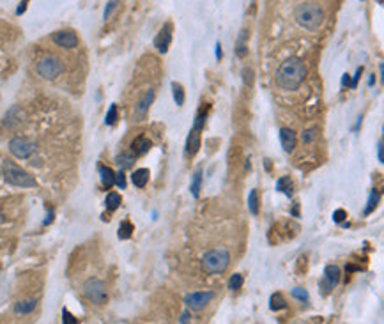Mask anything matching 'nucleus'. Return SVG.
<instances>
[{
    "label": "nucleus",
    "instance_id": "obj_1",
    "mask_svg": "<svg viewBox=\"0 0 384 324\" xmlns=\"http://www.w3.org/2000/svg\"><path fill=\"white\" fill-rule=\"evenodd\" d=\"M307 76V66L299 57L284 60L276 69V83L284 90H298Z\"/></svg>",
    "mask_w": 384,
    "mask_h": 324
},
{
    "label": "nucleus",
    "instance_id": "obj_2",
    "mask_svg": "<svg viewBox=\"0 0 384 324\" xmlns=\"http://www.w3.org/2000/svg\"><path fill=\"white\" fill-rule=\"evenodd\" d=\"M294 18L301 27L308 30H317L324 20V9L317 2H303L296 7Z\"/></svg>",
    "mask_w": 384,
    "mask_h": 324
},
{
    "label": "nucleus",
    "instance_id": "obj_3",
    "mask_svg": "<svg viewBox=\"0 0 384 324\" xmlns=\"http://www.w3.org/2000/svg\"><path fill=\"white\" fill-rule=\"evenodd\" d=\"M2 176H4V181L11 186H18V188H35L37 183L35 179L27 172L23 168L16 165L14 161L5 160L2 163Z\"/></svg>",
    "mask_w": 384,
    "mask_h": 324
},
{
    "label": "nucleus",
    "instance_id": "obj_4",
    "mask_svg": "<svg viewBox=\"0 0 384 324\" xmlns=\"http://www.w3.org/2000/svg\"><path fill=\"white\" fill-rule=\"evenodd\" d=\"M230 254L227 248H213L202 257V268L207 275H221L229 268Z\"/></svg>",
    "mask_w": 384,
    "mask_h": 324
},
{
    "label": "nucleus",
    "instance_id": "obj_5",
    "mask_svg": "<svg viewBox=\"0 0 384 324\" xmlns=\"http://www.w3.org/2000/svg\"><path fill=\"white\" fill-rule=\"evenodd\" d=\"M35 71L41 78L44 80H55L57 76L64 73V62L55 55H44L35 64Z\"/></svg>",
    "mask_w": 384,
    "mask_h": 324
},
{
    "label": "nucleus",
    "instance_id": "obj_6",
    "mask_svg": "<svg viewBox=\"0 0 384 324\" xmlns=\"http://www.w3.org/2000/svg\"><path fill=\"white\" fill-rule=\"evenodd\" d=\"M83 294L87 296V300L92 301L94 305H103L108 300V291L103 280L92 277L87 278V282L83 284Z\"/></svg>",
    "mask_w": 384,
    "mask_h": 324
},
{
    "label": "nucleus",
    "instance_id": "obj_7",
    "mask_svg": "<svg viewBox=\"0 0 384 324\" xmlns=\"http://www.w3.org/2000/svg\"><path fill=\"white\" fill-rule=\"evenodd\" d=\"M9 151H11L12 156L25 160V158H30L37 151V145H35V142L28 140V138L14 137L9 140Z\"/></svg>",
    "mask_w": 384,
    "mask_h": 324
},
{
    "label": "nucleus",
    "instance_id": "obj_8",
    "mask_svg": "<svg viewBox=\"0 0 384 324\" xmlns=\"http://www.w3.org/2000/svg\"><path fill=\"white\" fill-rule=\"evenodd\" d=\"M213 300H214L213 291H195V293H188L186 296H184V303H186V307L191 310H202Z\"/></svg>",
    "mask_w": 384,
    "mask_h": 324
},
{
    "label": "nucleus",
    "instance_id": "obj_9",
    "mask_svg": "<svg viewBox=\"0 0 384 324\" xmlns=\"http://www.w3.org/2000/svg\"><path fill=\"white\" fill-rule=\"evenodd\" d=\"M340 277H342V271H340L338 266H335V264L326 266V270H324V277H322V280L319 282L322 293L324 294L331 293V291H333L335 287L338 285V282H340Z\"/></svg>",
    "mask_w": 384,
    "mask_h": 324
},
{
    "label": "nucleus",
    "instance_id": "obj_10",
    "mask_svg": "<svg viewBox=\"0 0 384 324\" xmlns=\"http://www.w3.org/2000/svg\"><path fill=\"white\" fill-rule=\"evenodd\" d=\"M156 98V92L152 89H149L147 92L142 96V98L138 99V103L135 105V119L136 121H144L145 115H147L149 108H151L152 101H154Z\"/></svg>",
    "mask_w": 384,
    "mask_h": 324
},
{
    "label": "nucleus",
    "instance_id": "obj_11",
    "mask_svg": "<svg viewBox=\"0 0 384 324\" xmlns=\"http://www.w3.org/2000/svg\"><path fill=\"white\" fill-rule=\"evenodd\" d=\"M170 43H172V25L167 23L154 37V46L159 53H167L168 48H170Z\"/></svg>",
    "mask_w": 384,
    "mask_h": 324
},
{
    "label": "nucleus",
    "instance_id": "obj_12",
    "mask_svg": "<svg viewBox=\"0 0 384 324\" xmlns=\"http://www.w3.org/2000/svg\"><path fill=\"white\" fill-rule=\"evenodd\" d=\"M53 43L58 44L60 48H76L78 46V35L73 30H60L53 34Z\"/></svg>",
    "mask_w": 384,
    "mask_h": 324
},
{
    "label": "nucleus",
    "instance_id": "obj_13",
    "mask_svg": "<svg viewBox=\"0 0 384 324\" xmlns=\"http://www.w3.org/2000/svg\"><path fill=\"white\" fill-rule=\"evenodd\" d=\"M200 133L195 131V129H191L190 135H188L186 138V145H184V156L186 158H193L195 154L198 152V149H200Z\"/></svg>",
    "mask_w": 384,
    "mask_h": 324
},
{
    "label": "nucleus",
    "instance_id": "obj_14",
    "mask_svg": "<svg viewBox=\"0 0 384 324\" xmlns=\"http://www.w3.org/2000/svg\"><path fill=\"white\" fill-rule=\"evenodd\" d=\"M280 142H282V147H284L285 152H292L296 147V142H298V137L291 128H282L280 129Z\"/></svg>",
    "mask_w": 384,
    "mask_h": 324
},
{
    "label": "nucleus",
    "instance_id": "obj_15",
    "mask_svg": "<svg viewBox=\"0 0 384 324\" xmlns=\"http://www.w3.org/2000/svg\"><path fill=\"white\" fill-rule=\"evenodd\" d=\"M152 147V142L149 140L147 137H138L133 140L131 144V154L133 156H144V154H147L149 151H151Z\"/></svg>",
    "mask_w": 384,
    "mask_h": 324
},
{
    "label": "nucleus",
    "instance_id": "obj_16",
    "mask_svg": "<svg viewBox=\"0 0 384 324\" xmlns=\"http://www.w3.org/2000/svg\"><path fill=\"white\" fill-rule=\"evenodd\" d=\"M99 177H101V184L110 190V188L115 184V172H113L112 168L106 167V165H99Z\"/></svg>",
    "mask_w": 384,
    "mask_h": 324
},
{
    "label": "nucleus",
    "instance_id": "obj_17",
    "mask_svg": "<svg viewBox=\"0 0 384 324\" xmlns=\"http://www.w3.org/2000/svg\"><path fill=\"white\" fill-rule=\"evenodd\" d=\"M35 307H37V300H23V301H18V303L14 305V314H18V316H28V314H32L35 310Z\"/></svg>",
    "mask_w": 384,
    "mask_h": 324
},
{
    "label": "nucleus",
    "instance_id": "obj_18",
    "mask_svg": "<svg viewBox=\"0 0 384 324\" xmlns=\"http://www.w3.org/2000/svg\"><path fill=\"white\" fill-rule=\"evenodd\" d=\"M149 176H151V174H149L147 168H138V170H135V172L131 174V181L136 188H144L149 181Z\"/></svg>",
    "mask_w": 384,
    "mask_h": 324
},
{
    "label": "nucleus",
    "instance_id": "obj_19",
    "mask_svg": "<svg viewBox=\"0 0 384 324\" xmlns=\"http://www.w3.org/2000/svg\"><path fill=\"white\" fill-rule=\"evenodd\" d=\"M294 188V184H292V179L289 176H284V177H280L278 181H276V192H282V193H285L287 197H291L292 195V190Z\"/></svg>",
    "mask_w": 384,
    "mask_h": 324
},
{
    "label": "nucleus",
    "instance_id": "obj_20",
    "mask_svg": "<svg viewBox=\"0 0 384 324\" xmlns=\"http://www.w3.org/2000/svg\"><path fill=\"white\" fill-rule=\"evenodd\" d=\"M269 309H271L273 312L284 310V309H287V301H285V298L280 293H275L271 298H269Z\"/></svg>",
    "mask_w": 384,
    "mask_h": 324
},
{
    "label": "nucleus",
    "instance_id": "obj_21",
    "mask_svg": "<svg viewBox=\"0 0 384 324\" xmlns=\"http://www.w3.org/2000/svg\"><path fill=\"white\" fill-rule=\"evenodd\" d=\"M200 188H202V168H198L197 172L193 174V179H191V186H190V192L195 199H198V195H200Z\"/></svg>",
    "mask_w": 384,
    "mask_h": 324
},
{
    "label": "nucleus",
    "instance_id": "obj_22",
    "mask_svg": "<svg viewBox=\"0 0 384 324\" xmlns=\"http://www.w3.org/2000/svg\"><path fill=\"white\" fill-rule=\"evenodd\" d=\"M172 94H174V101L177 106H183L184 105V99H186V96H184V89L181 83L177 82H172Z\"/></svg>",
    "mask_w": 384,
    "mask_h": 324
},
{
    "label": "nucleus",
    "instance_id": "obj_23",
    "mask_svg": "<svg viewBox=\"0 0 384 324\" xmlns=\"http://www.w3.org/2000/svg\"><path fill=\"white\" fill-rule=\"evenodd\" d=\"M379 197H381V193L377 192V190H372V192H370L369 200H367V207H365V215L367 216L372 215V213L376 211L377 204H379Z\"/></svg>",
    "mask_w": 384,
    "mask_h": 324
},
{
    "label": "nucleus",
    "instance_id": "obj_24",
    "mask_svg": "<svg viewBox=\"0 0 384 324\" xmlns=\"http://www.w3.org/2000/svg\"><path fill=\"white\" fill-rule=\"evenodd\" d=\"M120 202H122V199H120V195L119 193H115V192H110L108 195H106V199H105V206H106L108 211H115L117 207L120 206Z\"/></svg>",
    "mask_w": 384,
    "mask_h": 324
},
{
    "label": "nucleus",
    "instance_id": "obj_25",
    "mask_svg": "<svg viewBox=\"0 0 384 324\" xmlns=\"http://www.w3.org/2000/svg\"><path fill=\"white\" fill-rule=\"evenodd\" d=\"M246 39H248V30L243 28V30L239 32V37H237V55H239V57H245L246 51H248L246 50V48H248L246 46Z\"/></svg>",
    "mask_w": 384,
    "mask_h": 324
},
{
    "label": "nucleus",
    "instance_id": "obj_26",
    "mask_svg": "<svg viewBox=\"0 0 384 324\" xmlns=\"http://www.w3.org/2000/svg\"><path fill=\"white\" fill-rule=\"evenodd\" d=\"M206 119H207V110L206 108H200L197 112V117H195L193 128H191V129H195V131L200 133L202 129L206 128Z\"/></svg>",
    "mask_w": 384,
    "mask_h": 324
},
{
    "label": "nucleus",
    "instance_id": "obj_27",
    "mask_svg": "<svg viewBox=\"0 0 384 324\" xmlns=\"http://www.w3.org/2000/svg\"><path fill=\"white\" fill-rule=\"evenodd\" d=\"M115 161L119 163L120 170H124V168L133 167V163H135V156L129 154V152H122V154H119V156L115 158Z\"/></svg>",
    "mask_w": 384,
    "mask_h": 324
},
{
    "label": "nucleus",
    "instance_id": "obj_28",
    "mask_svg": "<svg viewBox=\"0 0 384 324\" xmlns=\"http://www.w3.org/2000/svg\"><path fill=\"white\" fill-rule=\"evenodd\" d=\"M259 193H257V190H252L248 195V211L252 213L253 216L259 215Z\"/></svg>",
    "mask_w": 384,
    "mask_h": 324
},
{
    "label": "nucleus",
    "instance_id": "obj_29",
    "mask_svg": "<svg viewBox=\"0 0 384 324\" xmlns=\"http://www.w3.org/2000/svg\"><path fill=\"white\" fill-rule=\"evenodd\" d=\"M133 231H135V227H133L131 222H128V220H124V222H120L119 225V239H129L133 234Z\"/></svg>",
    "mask_w": 384,
    "mask_h": 324
},
{
    "label": "nucleus",
    "instance_id": "obj_30",
    "mask_svg": "<svg viewBox=\"0 0 384 324\" xmlns=\"http://www.w3.org/2000/svg\"><path fill=\"white\" fill-rule=\"evenodd\" d=\"M243 282H245L243 275H239V273L232 275V277H230V280H229V289L230 291H239L241 287H243Z\"/></svg>",
    "mask_w": 384,
    "mask_h": 324
},
{
    "label": "nucleus",
    "instance_id": "obj_31",
    "mask_svg": "<svg viewBox=\"0 0 384 324\" xmlns=\"http://www.w3.org/2000/svg\"><path fill=\"white\" fill-rule=\"evenodd\" d=\"M291 294H292V298H296V300L303 301V303H305V301H308V298H310L308 291H307V289H303V287H296V289H292Z\"/></svg>",
    "mask_w": 384,
    "mask_h": 324
},
{
    "label": "nucleus",
    "instance_id": "obj_32",
    "mask_svg": "<svg viewBox=\"0 0 384 324\" xmlns=\"http://www.w3.org/2000/svg\"><path fill=\"white\" fill-rule=\"evenodd\" d=\"M117 121V105H112L106 112V117H105V124L106 126H113Z\"/></svg>",
    "mask_w": 384,
    "mask_h": 324
},
{
    "label": "nucleus",
    "instance_id": "obj_33",
    "mask_svg": "<svg viewBox=\"0 0 384 324\" xmlns=\"http://www.w3.org/2000/svg\"><path fill=\"white\" fill-rule=\"evenodd\" d=\"M315 137H317V129L315 128L307 129V131H303V135H301V138H303L305 144H312V142L315 140Z\"/></svg>",
    "mask_w": 384,
    "mask_h": 324
},
{
    "label": "nucleus",
    "instance_id": "obj_34",
    "mask_svg": "<svg viewBox=\"0 0 384 324\" xmlns=\"http://www.w3.org/2000/svg\"><path fill=\"white\" fill-rule=\"evenodd\" d=\"M62 324H80V323H78V319L69 312V310L64 309L62 310Z\"/></svg>",
    "mask_w": 384,
    "mask_h": 324
},
{
    "label": "nucleus",
    "instance_id": "obj_35",
    "mask_svg": "<svg viewBox=\"0 0 384 324\" xmlns=\"http://www.w3.org/2000/svg\"><path fill=\"white\" fill-rule=\"evenodd\" d=\"M115 184L120 188V190H124L126 188V176H124L122 170H119V172L115 174Z\"/></svg>",
    "mask_w": 384,
    "mask_h": 324
},
{
    "label": "nucleus",
    "instance_id": "obj_36",
    "mask_svg": "<svg viewBox=\"0 0 384 324\" xmlns=\"http://www.w3.org/2000/svg\"><path fill=\"white\" fill-rule=\"evenodd\" d=\"M346 218H347V213L344 211V209H337V211L333 213V220L337 223H342Z\"/></svg>",
    "mask_w": 384,
    "mask_h": 324
},
{
    "label": "nucleus",
    "instance_id": "obj_37",
    "mask_svg": "<svg viewBox=\"0 0 384 324\" xmlns=\"http://www.w3.org/2000/svg\"><path fill=\"white\" fill-rule=\"evenodd\" d=\"M243 76H245V82L248 83V85H253V71L250 69V67L243 69Z\"/></svg>",
    "mask_w": 384,
    "mask_h": 324
},
{
    "label": "nucleus",
    "instance_id": "obj_38",
    "mask_svg": "<svg viewBox=\"0 0 384 324\" xmlns=\"http://www.w3.org/2000/svg\"><path fill=\"white\" fill-rule=\"evenodd\" d=\"M361 74H363V66L358 67V69H356V74H354L353 82H351V89H356V85H358V82H360V76H361Z\"/></svg>",
    "mask_w": 384,
    "mask_h": 324
},
{
    "label": "nucleus",
    "instance_id": "obj_39",
    "mask_svg": "<svg viewBox=\"0 0 384 324\" xmlns=\"http://www.w3.org/2000/svg\"><path fill=\"white\" fill-rule=\"evenodd\" d=\"M377 161L384 163V151H383V138L377 142Z\"/></svg>",
    "mask_w": 384,
    "mask_h": 324
},
{
    "label": "nucleus",
    "instance_id": "obj_40",
    "mask_svg": "<svg viewBox=\"0 0 384 324\" xmlns=\"http://www.w3.org/2000/svg\"><path fill=\"white\" fill-rule=\"evenodd\" d=\"M117 5H119V4H117V2H108V4H106V9H105V20H108V18H110V12H112L113 9L117 7Z\"/></svg>",
    "mask_w": 384,
    "mask_h": 324
},
{
    "label": "nucleus",
    "instance_id": "obj_41",
    "mask_svg": "<svg viewBox=\"0 0 384 324\" xmlns=\"http://www.w3.org/2000/svg\"><path fill=\"white\" fill-rule=\"evenodd\" d=\"M191 317H190V312L188 310H184L183 316H181V319H179V324H190Z\"/></svg>",
    "mask_w": 384,
    "mask_h": 324
},
{
    "label": "nucleus",
    "instance_id": "obj_42",
    "mask_svg": "<svg viewBox=\"0 0 384 324\" xmlns=\"http://www.w3.org/2000/svg\"><path fill=\"white\" fill-rule=\"evenodd\" d=\"M342 87H351V78H349V74H344L342 76Z\"/></svg>",
    "mask_w": 384,
    "mask_h": 324
},
{
    "label": "nucleus",
    "instance_id": "obj_43",
    "mask_svg": "<svg viewBox=\"0 0 384 324\" xmlns=\"http://www.w3.org/2000/svg\"><path fill=\"white\" fill-rule=\"evenodd\" d=\"M25 9H27V2H21V4H19V7L16 9V14H23Z\"/></svg>",
    "mask_w": 384,
    "mask_h": 324
},
{
    "label": "nucleus",
    "instance_id": "obj_44",
    "mask_svg": "<svg viewBox=\"0 0 384 324\" xmlns=\"http://www.w3.org/2000/svg\"><path fill=\"white\" fill-rule=\"evenodd\" d=\"M360 270H361L360 266H353V264H349V266H347V268H346L347 273H353V271H360Z\"/></svg>",
    "mask_w": 384,
    "mask_h": 324
},
{
    "label": "nucleus",
    "instance_id": "obj_45",
    "mask_svg": "<svg viewBox=\"0 0 384 324\" xmlns=\"http://www.w3.org/2000/svg\"><path fill=\"white\" fill-rule=\"evenodd\" d=\"M216 59H221V44L216 43Z\"/></svg>",
    "mask_w": 384,
    "mask_h": 324
},
{
    "label": "nucleus",
    "instance_id": "obj_46",
    "mask_svg": "<svg viewBox=\"0 0 384 324\" xmlns=\"http://www.w3.org/2000/svg\"><path fill=\"white\" fill-rule=\"evenodd\" d=\"M51 220H53V211H50V213H48V218L44 220V223H46V225H48V223H50Z\"/></svg>",
    "mask_w": 384,
    "mask_h": 324
},
{
    "label": "nucleus",
    "instance_id": "obj_47",
    "mask_svg": "<svg viewBox=\"0 0 384 324\" xmlns=\"http://www.w3.org/2000/svg\"><path fill=\"white\" fill-rule=\"evenodd\" d=\"M374 83H376V74H370V78H369V85L372 87Z\"/></svg>",
    "mask_w": 384,
    "mask_h": 324
},
{
    "label": "nucleus",
    "instance_id": "obj_48",
    "mask_svg": "<svg viewBox=\"0 0 384 324\" xmlns=\"http://www.w3.org/2000/svg\"><path fill=\"white\" fill-rule=\"evenodd\" d=\"M4 222V213H2V209H0V223Z\"/></svg>",
    "mask_w": 384,
    "mask_h": 324
}]
</instances>
